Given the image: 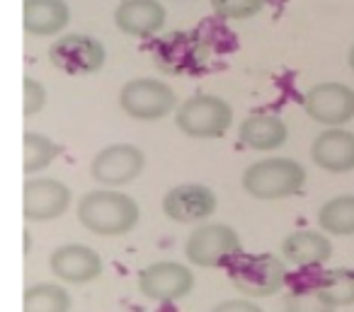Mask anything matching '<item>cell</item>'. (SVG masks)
Instances as JSON below:
<instances>
[{"label": "cell", "mask_w": 354, "mask_h": 312, "mask_svg": "<svg viewBox=\"0 0 354 312\" xmlns=\"http://www.w3.org/2000/svg\"><path fill=\"white\" fill-rule=\"evenodd\" d=\"M141 208L117 189H93L78 201V223L100 237H122L138 225Z\"/></svg>", "instance_id": "6da1fadb"}, {"label": "cell", "mask_w": 354, "mask_h": 312, "mask_svg": "<svg viewBox=\"0 0 354 312\" xmlns=\"http://www.w3.org/2000/svg\"><path fill=\"white\" fill-rule=\"evenodd\" d=\"M241 184L257 201H281L296 196L306 184V170L291 157H265L243 170Z\"/></svg>", "instance_id": "7a4b0ae2"}, {"label": "cell", "mask_w": 354, "mask_h": 312, "mask_svg": "<svg viewBox=\"0 0 354 312\" xmlns=\"http://www.w3.org/2000/svg\"><path fill=\"white\" fill-rule=\"evenodd\" d=\"M228 281L238 288L245 298L252 300H262V298H272L286 286L289 281V271L286 264L274 254H241L228 264Z\"/></svg>", "instance_id": "3957f363"}, {"label": "cell", "mask_w": 354, "mask_h": 312, "mask_svg": "<svg viewBox=\"0 0 354 312\" xmlns=\"http://www.w3.org/2000/svg\"><path fill=\"white\" fill-rule=\"evenodd\" d=\"M175 124L187 138H221L233 124V107L218 95H192L177 107Z\"/></svg>", "instance_id": "277c9868"}, {"label": "cell", "mask_w": 354, "mask_h": 312, "mask_svg": "<svg viewBox=\"0 0 354 312\" xmlns=\"http://www.w3.org/2000/svg\"><path fill=\"white\" fill-rule=\"evenodd\" d=\"M243 254V240L236 228L226 223H204L189 233L185 242V257L199 269L228 266Z\"/></svg>", "instance_id": "5b68a950"}, {"label": "cell", "mask_w": 354, "mask_h": 312, "mask_svg": "<svg viewBox=\"0 0 354 312\" xmlns=\"http://www.w3.org/2000/svg\"><path fill=\"white\" fill-rule=\"evenodd\" d=\"M119 107L136 121H160L177 112V95L165 80L133 78L119 92Z\"/></svg>", "instance_id": "8992f818"}, {"label": "cell", "mask_w": 354, "mask_h": 312, "mask_svg": "<svg viewBox=\"0 0 354 312\" xmlns=\"http://www.w3.org/2000/svg\"><path fill=\"white\" fill-rule=\"evenodd\" d=\"M49 61L54 68L68 75H90L102 70L107 61V49L100 39L90 35H64L49 46Z\"/></svg>", "instance_id": "52a82bcc"}, {"label": "cell", "mask_w": 354, "mask_h": 312, "mask_svg": "<svg viewBox=\"0 0 354 312\" xmlns=\"http://www.w3.org/2000/svg\"><path fill=\"white\" fill-rule=\"evenodd\" d=\"M138 291L153 302H177L194 291V273L180 262H153L138 271Z\"/></svg>", "instance_id": "ba28073f"}, {"label": "cell", "mask_w": 354, "mask_h": 312, "mask_svg": "<svg viewBox=\"0 0 354 312\" xmlns=\"http://www.w3.org/2000/svg\"><path fill=\"white\" fill-rule=\"evenodd\" d=\"M218 208V196L212 186L199 182H185L165 191L162 213L180 225H194L209 220Z\"/></svg>", "instance_id": "9c48e42d"}, {"label": "cell", "mask_w": 354, "mask_h": 312, "mask_svg": "<svg viewBox=\"0 0 354 312\" xmlns=\"http://www.w3.org/2000/svg\"><path fill=\"white\" fill-rule=\"evenodd\" d=\"M146 167V155L133 143H112L90 162V177L104 186H124L138 179Z\"/></svg>", "instance_id": "30bf717a"}, {"label": "cell", "mask_w": 354, "mask_h": 312, "mask_svg": "<svg viewBox=\"0 0 354 312\" xmlns=\"http://www.w3.org/2000/svg\"><path fill=\"white\" fill-rule=\"evenodd\" d=\"M304 112L323 126H344L354 119V90L344 83H318L304 95Z\"/></svg>", "instance_id": "8fae6325"}, {"label": "cell", "mask_w": 354, "mask_h": 312, "mask_svg": "<svg viewBox=\"0 0 354 312\" xmlns=\"http://www.w3.org/2000/svg\"><path fill=\"white\" fill-rule=\"evenodd\" d=\"M71 189L59 179L37 177L27 179L22 189V213L30 223H49L68 211Z\"/></svg>", "instance_id": "7c38bea8"}, {"label": "cell", "mask_w": 354, "mask_h": 312, "mask_svg": "<svg viewBox=\"0 0 354 312\" xmlns=\"http://www.w3.org/2000/svg\"><path fill=\"white\" fill-rule=\"evenodd\" d=\"M49 269L59 281L73 283V286H83L95 278L102 276V257L88 244H61L51 252Z\"/></svg>", "instance_id": "4fadbf2b"}, {"label": "cell", "mask_w": 354, "mask_h": 312, "mask_svg": "<svg viewBox=\"0 0 354 312\" xmlns=\"http://www.w3.org/2000/svg\"><path fill=\"white\" fill-rule=\"evenodd\" d=\"M310 160L330 175L354 170V133L342 126H328L310 143Z\"/></svg>", "instance_id": "5bb4252c"}, {"label": "cell", "mask_w": 354, "mask_h": 312, "mask_svg": "<svg viewBox=\"0 0 354 312\" xmlns=\"http://www.w3.org/2000/svg\"><path fill=\"white\" fill-rule=\"evenodd\" d=\"M167 12L160 0H122L114 8V25L119 32L136 39L156 37L165 27Z\"/></svg>", "instance_id": "9a60e30c"}, {"label": "cell", "mask_w": 354, "mask_h": 312, "mask_svg": "<svg viewBox=\"0 0 354 312\" xmlns=\"http://www.w3.org/2000/svg\"><path fill=\"white\" fill-rule=\"evenodd\" d=\"M286 138H289V128L284 119L274 112H255L243 119V124L238 126V141L257 153L279 150Z\"/></svg>", "instance_id": "2e32d148"}, {"label": "cell", "mask_w": 354, "mask_h": 312, "mask_svg": "<svg viewBox=\"0 0 354 312\" xmlns=\"http://www.w3.org/2000/svg\"><path fill=\"white\" fill-rule=\"evenodd\" d=\"M281 254L289 264L299 269H318L333 257V242L325 233L296 230L281 242Z\"/></svg>", "instance_id": "e0dca14e"}, {"label": "cell", "mask_w": 354, "mask_h": 312, "mask_svg": "<svg viewBox=\"0 0 354 312\" xmlns=\"http://www.w3.org/2000/svg\"><path fill=\"white\" fill-rule=\"evenodd\" d=\"M153 61L162 73H189L197 68L199 59V39L185 32L162 37L153 49Z\"/></svg>", "instance_id": "ac0fdd59"}, {"label": "cell", "mask_w": 354, "mask_h": 312, "mask_svg": "<svg viewBox=\"0 0 354 312\" xmlns=\"http://www.w3.org/2000/svg\"><path fill=\"white\" fill-rule=\"evenodd\" d=\"M22 25L32 37H56L71 22V8L66 0H25Z\"/></svg>", "instance_id": "d6986e66"}, {"label": "cell", "mask_w": 354, "mask_h": 312, "mask_svg": "<svg viewBox=\"0 0 354 312\" xmlns=\"http://www.w3.org/2000/svg\"><path fill=\"white\" fill-rule=\"evenodd\" d=\"M313 288L333 307L354 305V269L335 266L325 269L313 278Z\"/></svg>", "instance_id": "ffe728a7"}, {"label": "cell", "mask_w": 354, "mask_h": 312, "mask_svg": "<svg viewBox=\"0 0 354 312\" xmlns=\"http://www.w3.org/2000/svg\"><path fill=\"white\" fill-rule=\"evenodd\" d=\"M318 223L323 233L337 237L354 235V194H339L325 201L318 211Z\"/></svg>", "instance_id": "44dd1931"}, {"label": "cell", "mask_w": 354, "mask_h": 312, "mask_svg": "<svg viewBox=\"0 0 354 312\" xmlns=\"http://www.w3.org/2000/svg\"><path fill=\"white\" fill-rule=\"evenodd\" d=\"M71 295L59 283L41 281L25 291V310L22 312H68Z\"/></svg>", "instance_id": "7402d4cb"}, {"label": "cell", "mask_w": 354, "mask_h": 312, "mask_svg": "<svg viewBox=\"0 0 354 312\" xmlns=\"http://www.w3.org/2000/svg\"><path fill=\"white\" fill-rule=\"evenodd\" d=\"M61 155V146L56 141H51L49 136L37 131H27L25 133V167L27 175H35V172H41Z\"/></svg>", "instance_id": "603a6c76"}, {"label": "cell", "mask_w": 354, "mask_h": 312, "mask_svg": "<svg viewBox=\"0 0 354 312\" xmlns=\"http://www.w3.org/2000/svg\"><path fill=\"white\" fill-rule=\"evenodd\" d=\"M265 3L267 0H209L214 15L218 20H231V22H243L255 17L265 8Z\"/></svg>", "instance_id": "cb8c5ba5"}, {"label": "cell", "mask_w": 354, "mask_h": 312, "mask_svg": "<svg viewBox=\"0 0 354 312\" xmlns=\"http://www.w3.org/2000/svg\"><path fill=\"white\" fill-rule=\"evenodd\" d=\"M337 307H333L330 302H325L318 295V291L313 288V283L308 286H301L286 298L281 312H335Z\"/></svg>", "instance_id": "d4e9b609"}, {"label": "cell", "mask_w": 354, "mask_h": 312, "mask_svg": "<svg viewBox=\"0 0 354 312\" xmlns=\"http://www.w3.org/2000/svg\"><path fill=\"white\" fill-rule=\"evenodd\" d=\"M22 92H25V97H22L25 117H35V114H39L41 109L46 107V88L39 83V80L25 78V83H22Z\"/></svg>", "instance_id": "484cf974"}, {"label": "cell", "mask_w": 354, "mask_h": 312, "mask_svg": "<svg viewBox=\"0 0 354 312\" xmlns=\"http://www.w3.org/2000/svg\"><path fill=\"white\" fill-rule=\"evenodd\" d=\"M209 312H262V307L257 305L252 298H236V300H223L216 307H212Z\"/></svg>", "instance_id": "4316f807"}, {"label": "cell", "mask_w": 354, "mask_h": 312, "mask_svg": "<svg viewBox=\"0 0 354 312\" xmlns=\"http://www.w3.org/2000/svg\"><path fill=\"white\" fill-rule=\"evenodd\" d=\"M347 64H349V68L354 70V44L349 46V54H347Z\"/></svg>", "instance_id": "83f0119b"}]
</instances>
